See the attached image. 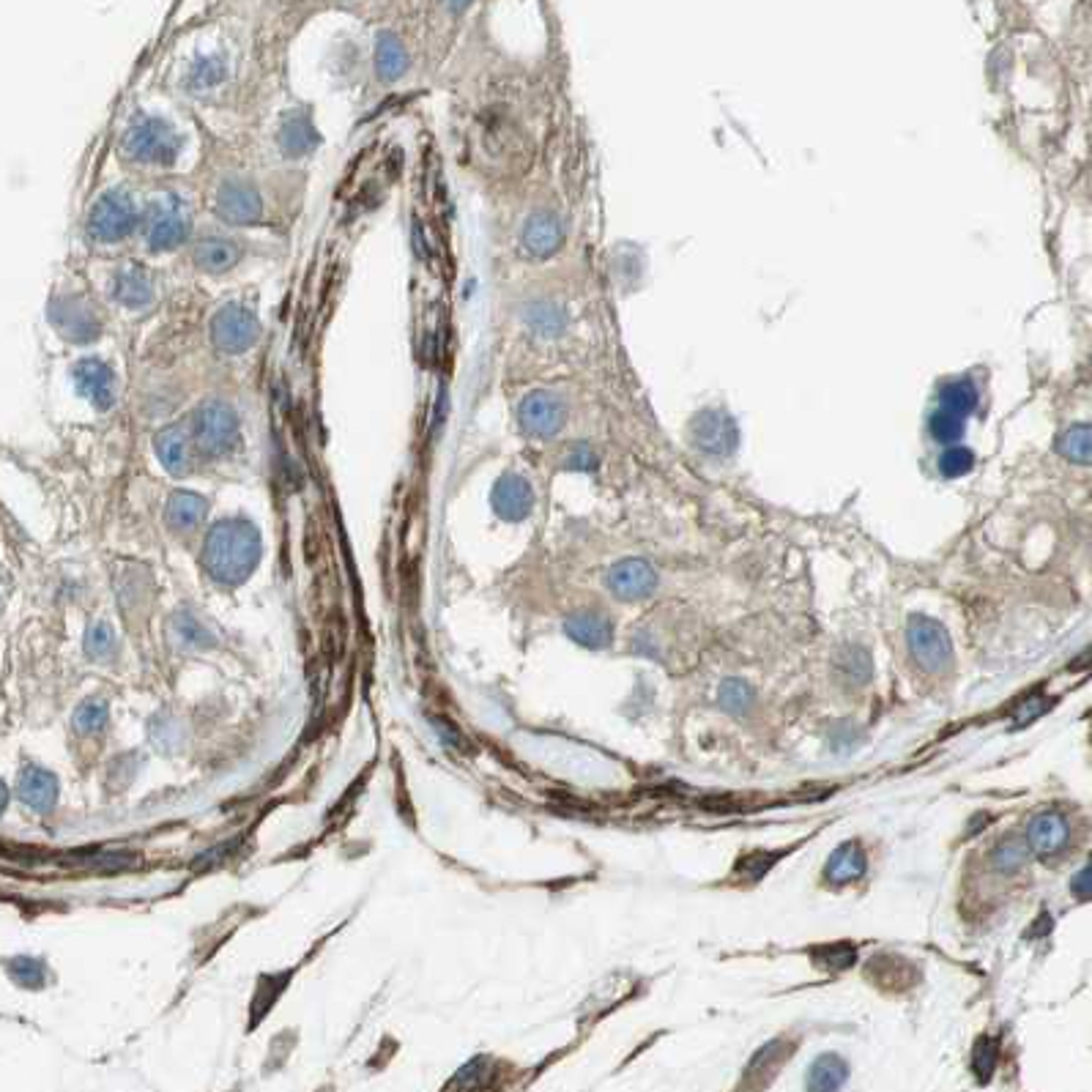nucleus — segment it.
<instances>
[{"instance_id":"obj_1","label":"nucleus","mask_w":1092,"mask_h":1092,"mask_svg":"<svg viewBox=\"0 0 1092 1092\" xmlns=\"http://www.w3.org/2000/svg\"><path fill=\"white\" fill-rule=\"evenodd\" d=\"M261 531L241 518H225L205 534L203 567L222 587L244 583L261 562Z\"/></svg>"},{"instance_id":"obj_2","label":"nucleus","mask_w":1092,"mask_h":1092,"mask_svg":"<svg viewBox=\"0 0 1092 1092\" xmlns=\"http://www.w3.org/2000/svg\"><path fill=\"white\" fill-rule=\"evenodd\" d=\"M181 148H184V140L173 129V123L154 118V115L135 118L123 135V154L143 167H167L179 159Z\"/></svg>"},{"instance_id":"obj_3","label":"nucleus","mask_w":1092,"mask_h":1092,"mask_svg":"<svg viewBox=\"0 0 1092 1092\" xmlns=\"http://www.w3.org/2000/svg\"><path fill=\"white\" fill-rule=\"evenodd\" d=\"M195 455L220 460L238 447V414L225 400H205L189 419Z\"/></svg>"},{"instance_id":"obj_4","label":"nucleus","mask_w":1092,"mask_h":1092,"mask_svg":"<svg viewBox=\"0 0 1092 1092\" xmlns=\"http://www.w3.org/2000/svg\"><path fill=\"white\" fill-rule=\"evenodd\" d=\"M189 205L179 192H164L154 197L146 209V247L151 253H167L176 250L189 238Z\"/></svg>"},{"instance_id":"obj_5","label":"nucleus","mask_w":1092,"mask_h":1092,"mask_svg":"<svg viewBox=\"0 0 1092 1092\" xmlns=\"http://www.w3.org/2000/svg\"><path fill=\"white\" fill-rule=\"evenodd\" d=\"M140 222L135 197L126 189H110L88 214V236L99 244H118L135 233Z\"/></svg>"},{"instance_id":"obj_6","label":"nucleus","mask_w":1092,"mask_h":1092,"mask_svg":"<svg viewBox=\"0 0 1092 1092\" xmlns=\"http://www.w3.org/2000/svg\"><path fill=\"white\" fill-rule=\"evenodd\" d=\"M261 335V324L255 318V312L244 304L230 302L214 312L212 318V343L222 353H244L250 351Z\"/></svg>"},{"instance_id":"obj_7","label":"nucleus","mask_w":1092,"mask_h":1092,"mask_svg":"<svg viewBox=\"0 0 1092 1092\" xmlns=\"http://www.w3.org/2000/svg\"><path fill=\"white\" fill-rule=\"evenodd\" d=\"M906 641H909V652H912L914 663L922 671H929V674L942 671L953 657V646H950L947 630L939 622L929 619V616H912L909 619Z\"/></svg>"},{"instance_id":"obj_8","label":"nucleus","mask_w":1092,"mask_h":1092,"mask_svg":"<svg viewBox=\"0 0 1092 1092\" xmlns=\"http://www.w3.org/2000/svg\"><path fill=\"white\" fill-rule=\"evenodd\" d=\"M49 321L58 329V335L69 343H93L102 335V318L93 310V304L82 296H61L49 307Z\"/></svg>"},{"instance_id":"obj_9","label":"nucleus","mask_w":1092,"mask_h":1092,"mask_svg":"<svg viewBox=\"0 0 1092 1092\" xmlns=\"http://www.w3.org/2000/svg\"><path fill=\"white\" fill-rule=\"evenodd\" d=\"M217 212H220L222 220L233 222V225H253L258 222L263 212L261 195L255 184H250L247 179H225L217 187Z\"/></svg>"},{"instance_id":"obj_10","label":"nucleus","mask_w":1092,"mask_h":1092,"mask_svg":"<svg viewBox=\"0 0 1092 1092\" xmlns=\"http://www.w3.org/2000/svg\"><path fill=\"white\" fill-rule=\"evenodd\" d=\"M567 411L554 391H531L521 406V427L534 439H551L562 430Z\"/></svg>"},{"instance_id":"obj_11","label":"nucleus","mask_w":1092,"mask_h":1092,"mask_svg":"<svg viewBox=\"0 0 1092 1092\" xmlns=\"http://www.w3.org/2000/svg\"><path fill=\"white\" fill-rule=\"evenodd\" d=\"M608 589L619 600H644L657 587V572L644 559H625L608 570Z\"/></svg>"},{"instance_id":"obj_12","label":"nucleus","mask_w":1092,"mask_h":1092,"mask_svg":"<svg viewBox=\"0 0 1092 1092\" xmlns=\"http://www.w3.org/2000/svg\"><path fill=\"white\" fill-rule=\"evenodd\" d=\"M241 244L225 233H205L192 244V261L205 274H225L241 261Z\"/></svg>"},{"instance_id":"obj_13","label":"nucleus","mask_w":1092,"mask_h":1092,"mask_svg":"<svg viewBox=\"0 0 1092 1092\" xmlns=\"http://www.w3.org/2000/svg\"><path fill=\"white\" fill-rule=\"evenodd\" d=\"M74 383L85 400H90L99 411H105L115 403L118 383L115 373L102 360H82L74 365Z\"/></svg>"},{"instance_id":"obj_14","label":"nucleus","mask_w":1092,"mask_h":1092,"mask_svg":"<svg viewBox=\"0 0 1092 1092\" xmlns=\"http://www.w3.org/2000/svg\"><path fill=\"white\" fill-rule=\"evenodd\" d=\"M156 457L159 463L164 465V472L176 474V477H184V474L192 472V463H195V447H192V436H189V424L179 422L164 427L154 441Z\"/></svg>"},{"instance_id":"obj_15","label":"nucleus","mask_w":1092,"mask_h":1092,"mask_svg":"<svg viewBox=\"0 0 1092 1092\" xmlns=\"http://www.w3.org/2000/svg\"><path fill=\"white\" fill-rule=\"evenodd\" d=\"M16 794L36 814H47L58 802V778L36 764H25L16 781Z\"/></svg>"},{"instance_id":"obj_16","label":"nucleus","mask_w":1092,"mask_h":1092,"mask_svg":"<svg viewBox=\"0 0 1092 1092\" xmlns=\"http://www.w3.org/2000/svg\"><path fill=\"white\" fill-rule=\"evenodd\" d=\"M521 241H523V250H526L531 258L542 261V258L554 255L556 250L562 247V241H564L562 222H559L556 214L537 212L534 217L526 220V225H523Z\"/></svg>"},{"instance_id":"obj_17","label":"nucleus","mask_w":1092,"mask_h":1092,"mask_svg":"<svg viewBox=\"0 0 1092 1092\" xmlns=\"http://www.w3.org/2000/svg\"><path fill=\"white\" fill-rule=\"evenodd\" d=\"M534 506V493H531V485L518 474H506L496 482L493 488V510H496L498 518L504 521H523L526 515L531 513Z\"/></svg>"},{"instance_id":"obj_18","label":"nucleus","mask_w":1092,"mask_h":1092,"mask_svg":"<svg viewBox=\"0 0 1092 1092\" xmlns=\"http://www.w3.org/2000/svg\"><path fill=\"white\" fill-rule=\"evenodd\" d=\"M113 296L126 310H146L156 299L154 277L143 266H123L113 279Z\"/></svg>"},{"instance_id":"obj_19","label":"nucleus","mask_w":1092,"mask_h":1092,"mask_svg":"<svg viewBox=\"0 0 1092 1092\" xmlns=\"http://www.w3.org/2000/svg\"><path fill=\"white\" fill-rule=\"evenodd\" d=\"M1070 827L1065 822V816L1060 814H1041L1032 819L1027 832V846L1041 857L1060 855L1062 849L1068 846Z\"/></svg>"},{"instance_id":"obj_20","label":"nucleus","mask_w":1092,"mask_h":1092,"mask_svg":"<svg viewBox=\"0 0 1092 1092\" xmlns=\"http://www.w3.org/2000/svg\"><path fill=\"white\" fill-rule=\"evenodd\" d=\"M205 513H209V501L197 493H187V490H179L173 493L171 501H167V510H164V521L173 531L179 534H187V531H195L200 523L205 521Z\"/></svg>"},{"instance_id":"obj_21","label":"nucleus","mask_w":1092,"mask_h":1092,"mask_svg":"<svg viewBox=\"0 0 1092 1092\" xmlns=\"http://www.w3.org/2000/svg\"><path fill=\"white\" fill-rule=\"evenodd\" d=\"M564 633L587 649H605L613 636L611 622L605 619L603 613H575L564 625Z\"/></svg>"},{"instance_id":"obj_22","label":"nucleus","mask_w":1092,"mask_h":1092,"mask_svg":"<svg viewBox=\"0 0 1092 1092\" xmlns=\"http://www.w3.org/2000/svg\"><path fill=\"white\" fill-rule=\"evenodd\" d=\"M408 69V52L406 44L394 36V33H381L378 36V44H375V72L383 82H391L403 77Z\"/></svg>"},{"instance_id":"obj_23","label":"nucleus","mask_w":1092,"mask_h":1092,"mask_svg":"<svg viewBox=\"0 0 1092 1092\" xmlns=\"http://www.w3.org/2000/svg\"><path fill=\"white\" fill-rule=\"evenodd\" d=\"M865 873V855L863 849L857 843H843L830 855L827 860V868H824V876L832 881V884H849V881H857Z\"/></svg>"},{"instance_id":"obj_24","label":"nucleus","mask_w":1092,"mask_h":1092,"mask_svg":"<svg viewBox=\"0 0 1092 1092\" xmlns=\"http://www.w3.org/2000/svg\"><path fill=\"white\" fill-rule=\"evenodd\" d=\"M849 1068L838 1054H822L807 1070V1087L811 1090H840L846 1085Z\"/></svg>"},{"instance_id":"obj_25","label":"nucleus","mask_w":1092,"mask_h":1092,"mask_svg":"<svg viewBox=\"0 0 1092 1092\" xmlns=\"http://www.w3.org/2000/svg\"><path fill=\"white\" fill-rule=\"evenodd\" d=\"M6 972L16 986L31 988V991H39V988L47 986V967L39 958H31V955H16V958L6 962Z\"/></svg>"},{"instance_id":"obj_26","label":"nucleus","mask_w":1092,"mask_h":1092,"mask_svg":"<svg viewBox=\"0 0 1092 1092\" xmlns=\"http://www.w3.org/2000/svg\"><path fill=\"white\" fill-rule=\"evenodd\" d=\"M1029 860V846L1027 840L1021 838H1005L996 843V849L991 852V863H994L996 871L1003 873H1016L1021 865Z\"/></svg>"},{"instance_id":"obj_27","label":"nucleus","mask_w":1092,"mask_h":1092,"mask_svg":"<svg viewBox=\"0 0 1092 1092\" xmlns=\"http://www.w3.org/2000/svg\"><path fill=\"white\" fill-rule=\"evenodd\" d=\"M786 1052H789V1044H786V1041H775V1044L764 1046V1049L753 1057V1062H750L748 1077H758V1074H761V1079L769 1082V1079L778 1074L783 1062H786V1057H789Z\"/></svg>"},{"instance_id":"obj_28","label":"nucleus","mask_w":1092,"mask_h":1092,"mask_svg":"<svg viewBox=\"0 0 1092 1092\" xmlns=\"http://www.w3.org/2000/svg\"><path fill=\"white\" fill-rule=\"evenodd\" d=\"M85 652H88L90 657H97V661H110V657H115L118 641H115V633L110 630V625L99 622V625H93V628L88 630V636H85Z\"/></svg>"},{"instance_id":"obj_29","label":"nucleus","mask_w":1092,"mask_h":1092,"mask_svg":"<svg viewBox=\"0 0 1092 1092\" xmlns=\"http://www.w3.org/2000/svg\"><path fill=\"white\" fill-rule=\"evenodd\" d=\"M996 1057H1000V1041H996V1038H980L975 1049H972V1070H975L978 1082H988V1079H991Z\"/></svg>"},{"instance_id":"obj_30","label":"nucleus","mask_w":1092,"mask_h":1092,"mask_svg":"<svg viewBox=\"0 0 1092 1092\" xmlns=\"http://www.w3.org/2000/svg\"><path fill=\"white\" fill-rule=\"evenodd\" d=\"M814 962L822 967V970H849V967H855L857 962V950L852 945H846V942H840V945H824L819 947V950H814Z\"/></svg>"},{"instance_id":"obj_31","label":"nucleus","mask_w":1092,"mask_h":1092,"mask_svg":"<svg viewBox=\"0 0 1092 1092\" xmlns=\"http://www.w3.org/2000/svg\"><path fill=\"white\" fill-rule=\"evenodd\" d=\"M107 718H110L107 702H85L80 710L74 712V728L90 737V733H99L107 726Z\"/></svg>"},{"instance_id":"obj_32","label":"nucleus","mask_w":1092,"mask_h":1092,"mask_svg":"<svg viewBox=\"0 0 1092 1092\" xmlns=\"http://www.w3.org/2000/svg\"><path fill=\"white\" fill-rule=\"evenodd\" d=\"M840 671H849V679L863 685L871 679V657L865 649H857V646H846L843 652L838 654Z\"/></svg>"},{"instance_id":"obj_33","label":"nucleus","mask_w":1092,"mask_h":1092,"mask_svg":"<svg viewBox=\"0 0 1092 1092\" xmlns=\"http://www.w3.org/2000/svg\"><path fill=\"white\" fill-rule=\"evenodd\" d=\"M718 695H720V704H723V710L733 712V715L748 712V707L753 704V690H750L742 679H728V682H723Z\"/></svg>"},{"instance_id":"obj_34","label":"nucleus","mask_w":1092,"mask_h":1092,"mask_svg":"<svg viewBox=\"0 0 1092 1092\" xmlns=\"http://www.w3.org/2000/svg\"><path fill=\"white\" fill-rule=\"evenodd\" d=\"M978 403V394L972 389L970 381H958L953 386H947V391L942 394V408L953 411L958 416H967Z\"/></svg>"},{"instance_id":"obj_35","label":"nucleus","mask_w":1092,"mask_h":1092,"mask_svg":"<svg viewBox=\"0 0 1092 1092\" xmlns=\"http://www.w3.org/2000/svg\"><path fill=\"white\" fill-rule=\"evenodd\" d=\"M176 633L184 644L189 646H212L214 638L212 633L203 628V622L197 619L195 613H179L176 619Z\"/></svg>"},{"instance_id":"obj_36","label":"nucleus","mask_w":1092,"mask_h":1092,"mask_svg":"<svg viewBox=\"0 0 1092 1092\" xmlns=\"http://www.w3.org/2000/svg\"><path fill=\"white\" fill-rule=\"evenodd\" d=\"M1060 452L1068 460H1077V463H1090V427H1074V430L1065 432V439L1060 444Z\"/></svg>"},{"instance_id":"obj_37","label":"nucleus","mask_w":1092,"mask_h":1092,"mask_svg":"<svg viewBox=\"0 0 1092 1092\" xmlns=\"http://www.w3.org/2000/svg\"><path fill=\"white\" fill-rule=\"evenodd\" d=\"M222 77H225V64L222 58H200L192 69V85L195 88H212V85H220Z\"/></svg>"},{"instance_id":"obj_38","label":"nucleus","mask_w":1092,"mask_h":1092,"mask_svg":"<svg viewBox=\"0 0 1092 1092\" xmlns=\"http://www.w3.org/2000/svg\"><path fill=\"white\" fill-rule=\"evenodd\" d=\"M775 860H778V852H753V855H745L740 863H737V876L750 881L761 879L766 868H769Z\"/></svg>"},{"instance_id":"obj_39","label":"nucleus","mask_w":1092,"mask_h":1092,"mask_svg":"<svg viewBox=\"0 0 1092 1092\" xmlns=\"http://www.w3.org/2000/svg\"><path fill=\"white\" fill-rule=\"evenodd\" d=\"M964 416L947 411V408H939L937 414L931 416V432L937 436L939 441H953L962 436Z\"/></svg>"},{"instance_id":"obj_40","label":"nucleus","mask_w":1092,"mask_h":1092,"mask_svg":"<svg viewBox=\"0 0 1092 1092\" xmlns=\"http://www.w3.org/2000/svg\"><path fill=\"white\" fill-rule=\"evenodd\" d=\"M1052 699H1044V695H1029V699H1024V702L1016 707V726H1027L1029 720H1035L1041 718L1044 712L1052 710Z\"/></svg>"},{"instance_id":"obj_41","label":"nucleus","mask_w":1092,"mask_h":1092,"mask_svg":"<svg viewBox=\"0 0 1092 1092\" xmlns=\"http://www.w3.org/2000/svg\"><path fill=\"white\" fill-rule=\"evenodd\" d=\"M972 468V452L970 449H950L939 460V472L945 477H962Z\"/></svg>"},{"instance_id":"obj_42","label":"nucleus","mask_w":1092,"mask_h":1092,"mask_svg":"<svg viewBox=\"0 0 1092 1092\" xmlns=\"http://www.w3.org/2000/svg\"><path fill=\"white\" fill-rule=\"evenodd\" d=\"M562 324H564L562 312H556L551 304H539V307H534V312H531V327L539 329V332H545V335L559 332Z\"/></svg>"},{"instance_id":"obj_43","label":"nucleus","mask_w":1092,"mask_h":1092,"mask_svg":"<svg viewBox=\"0 0 1092 1092\" xmlns=\"http://www.w3.org/2000/svg\"><path fill=\"white\" fill-rule=\"evenodd\" d=\"M1092 868L1090 865H1085L1082 871H1079V876H1074V893H1077V898H1082V901H1090L1092 898Z\"/></svg>"},{"instance_id":"obj_44","label":"nucleus","mask_w":1092,"mask_h":1092,"mask_svg":"<svg viewBox=\"0 0 1092 1092\" xmlns=\"http://www.w3.org/2000/svg\"><path fill=\"white\" fill-rule=\"evenodd\" d=\"M567 465H570V468H595V455H592L587 447H578L572 452L570 463Z\"/></svg>"},{"instance_id":"obj_45","label":"nucleus","mask_w":1092,"mask_h":1092,"mask_svg":"<svg viewBox=\"0 0 1092 1092\" xmlns=\"http://www.w3.org/2000/svg\"><path fill=\"white\" fill-rule=\"evenodd\" d=\"M1038 922H1041V926L1029 931V934H1032V937H1044V934H1049V929H1052V917H1049V914H1041V920Z\"/></svg>"},{"instance_id":"obj_46","label":"nucleus","mask_w":1092,"mask_h":1092,"mask_svg":"<svg viewBox=\"0 0 1092 1092\" xmlns=\"http://www.w3.org/2000/svg\"><path fill=\"white\" fill-rule=\"evenodd\" d=\"M447 3V8L452 11V14H460V11H465V8L472 6V0H444Z\"/></svg>"},{"instance_id":"obj_47","label":"nucleus","mask_w":1092,"mask_h":1092,"mask_svg":"<svg viewBox=\"0 0 1092 1092\" xmlns=\"http://www.w3.org/2000/svg\"><path fill=\"white\" fill-rule=\"evenodd\" d=\"M6 805H8V789H6V783L0 781V814L6 811Z\"/></svg>"},{"instance_id":"obj_48","label":"nucleus","mask_w":1092,"mask_h":1092,"mask_svg":"<svg viewBox=\"0 0 1092 1092\" xmlns=\"http://www.w3.org/2000/svg\"><path fill=\"white\" fill-rule=\"evenodd\" d=\"M0 600H3V589H0Z\"/></svg>"}]
</instances>
